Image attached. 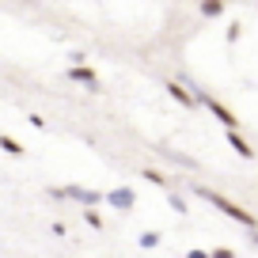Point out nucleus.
<instances>
[{"label":"nucleus","instance_id":"7","mask_svg":"<svg viewBox=\"0 0 258 258\" xmlns=\"http://www.w3.org/2000/svg\"><path fill=\"white\" fill-rule=\"evenodd\" d=\"M224 141H228V145H232V148H235V152H239V156H243V160H254V148H250V145H247V141H243V137H239V133H235V129H228V133H224Z\"/></svg>","mask_w":258,"mask_h":258},{"label":"nucleus","instance_id":"12","mask_svg":"<svg viewBox=\"0 0 258 258\" xmlns=\"http://www.w3.org/2000/svg\"><path fill=\"white\" fill-rule=\"evenodd\" d=\"M141 247H145V250L160 247V232H145V235H141Z\"/></svg>","mask_w":258,"mask_h":258},{"label":"nucleus","instance_id":"6","mask_svg":"<svg viewBox=\"0 0 258 258\" xmlns=\"http://www.w3.org/2000/svg\"><path fill=\"white\" fill-rule=\"evenodd\" d=\"M106 202H110L114 209H133V205H137V194L129 190V186H118V190L106 194Z\"/></svg>","mask_w":258,"mask_h":258},{"label":"nucleus","instance_id":"2","mask_svg":"<svg viewBox=\"0 0 258 258\" xmlns=\"http://www.w3.org/2000/svg\"><path fill=\"white\" fill-rule=\"evenodd\" d=\"M49 198H73V202H80V205H99V202H106V194L84 190V186H53V190H49Z\"/></svg>","mask_w":258,"mask_h":258},{"label":"nucleus","instance_id":"11","mask_svg":"<svg viewBox=\"0 0 258 258\" xmlns=\"http://www.w3.org/2000/svg\"><path fill=\"white\" fill-rule=\"evenodd\" d=\"M84 220H88L91 228H99V232H103V217H99V213H95V205H88V213H84Z\"/></svg>","mask_w":258,"mask_h":258},{"label":"nucleus","instance_id":"8","mask_svg":"<svg viewBox=\"0 0 258 258\" xmlns=\"http://www.w3.org/2000/svg\"><path fill=\"white\" fill-rule=\"evenodd\" d=\"M141 175H145L152 186H163V190H171V175H163V171H152V167H145Z\"/></svg>","mask_w":258,"mask_h":258},{"label":"nucleus","instance_id":"4","mask_svg":"<svg viewBox=\"0 0 258 258\" xmlns=\"http://www.w3.org/2000/svg\"><path fill=\"white\" fill-rule=\"evenodd\" d=\"M202 106H209V110H213V118H217V121H220V125H224V129H235V125H239V118H235V114L228 110L224 103H217V99L202 95Z\"/></svg>","mask_w":258,"mask_h":258},{"label":"nucleus","instance_id":"1","mask_svg":"<svg viewBox=\"0 0 258 258\" xmlns=\"http://www.w3.org/2000/svg\"><path fill=\"white\" fill-rule=\"evenodd\" d=\"M194 194H198L202 202H209L213 209H220L224 217H232L235 224H243V228H250V232H258V217H254V213H247L243 205H235L232 198H224V194H217V190H205V186H198Z\"/></svg>","mask_w":258,"mask_h":258},{"label":"nucleus","instance_id":"14","mask_svg":"<svg viewBox=\"0 0 258 258\" xmlns=\"http://www.w3.org/2000/svg\"><path fill=\"white\" fill-rule=\"evenodd\" d=\"M27 121H31L34 129H46V118H42V114H27Z\"/></svg>","mask_w":258,"mask_h":258},{"label":"nucleus","instance_id":"5","mask_svg":"<svg viewBox=\"0 0 258 258\" xmlns=\"http://www.w3.org/2000/svg\"><path fill=\"white\" fill-rule=\"evenodd\" d=\"M69 80L84 84V88H99V73H95V69H88V64H73V69H69Z\"/></svg>","mask_w":258,"mask_h":258},{"label":"nucleus","instance_id":"10","mask_svg":"<svg viewBox=\"0 0 258 258\" xmlns=\"http://www.w3.org/2000/svg\"><path fill=\"white\" fill-rule=\"evenodd\" d=\"M0 148H4V152H12V156H23V152H27L16 137H0Z\"/></svg>","mask_w":258,"mask_h":258},{"label":"nucleus","instance_id":"13","mask_svg":"<svg viewBox=\"0 0 258 258\" xmlns=\"http://www.w3.org/2000/svg\"><path fill=\"white\" fill-rule=\"evenodd\" d=\"M167 202H171V209H175V213H186V202H182V198H178V194H171Z\"/></svg>","mask_w":258,"mask_h":258},{"label":"nucleus","instance_id":"3","mask_svg":"<svg viewBox=\"0 0 258 258\" xmlns=\"http://www.w3.org/2000/svg\"><path fill=\"white\" fill-rule=\"evenodd\" d=\"M163 88H167V95H171V99H178L186 110H198V106H202V95H198V91H186L178 80H167Z\"/></svg>","mask_w":258,"mask_h":258},{"label":"nucleus","instance_id":"9","mask_svg":"<svg viewBox=\"0 0 258 258\" xmlns=\"http://www.w3.org/2000/svg\"><path fill=\"white\" fill-rule=\"evenodd\" d=\"M202 16H205V19L224 16V0H202Z\"/></svg>","mask_w":258,"mask_h":258}]
</instances>
